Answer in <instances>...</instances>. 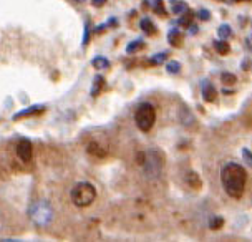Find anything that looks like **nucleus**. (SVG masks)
I'll list each match as a JSON object with an SVG mask.
<instances>
[{
    "mask_svg": "<svg viewBox=\"0 0 252 242\" xmlns=\"http://www.w3.org/2000/svg\"><path fill=\"white\" fill-rule=\"evenodd\" d=\"M220 181H222L224 191L231 198L239 199L246 189L247 173L239 163H227L220 169Z\"/></svg>",
    "mask_w": 252,
    "mask_h": 242,
    "instance_id": "1",
    "label": "nucleus"
},
{
    "mask_svg": "<svg viewBox=\"0 0 252 242\" xmlns=\"http://www.w3.org/2000/svg\"><path fill=\"white\" fill-rule=\"evenodd\" d=\"M138 161L143 168V173H145L146 178L150 179H156L161 176L163 173V166H164V158L161 154V151L158 150H148L145 153H138Z\"/></svg>",
    "mask_w": 252,
    "mask_h": 242,
    "instance_id": "2",
    "label": "nucleus"
},
{
    "mask_svg": "<svg viewBox=\"0 0 252 242\" xmlns=\"http://www.w3.org/2000/svg\"><path fill=\"white\" fill-rule=\"evenodd\" d=\"M29 217L30 221L38 227H47L53 221V208L48 201L38 199L30 204L29 208Z\"/></svg>",
    "mask_w": 252,
    "mask_h": 242,
    "instance_id": "3",
    "label": "nucleus"
},
{
    "mask_svg": "<svg viewBox=\"0 0 252 242\" xmlns=\"http://www.w3.org/2000/svg\"><path fill=\"white\" fill-rule=\"evenodd\" d=\"M71 201L76 208H87L96 199V187L90 182H78L73 189H71Z\"/></svg>",
    "mask_w": 252,
    "mask_h": 242,
    "instance_id": "4",
    "label": "nucleus"
},
{
    "mask_svg": "<svg viewBox=\"0 0 252 242\" xmlns=\"http://www.w3.org/2000/svg\"><path fill=\"white\" fill-rule=\"evenodd\" d=\"M155 121H156V111L153 108V105L151 103H141L136 108V113H134V123H136V126L143 133H148L155 126Z\"/></svg>",
    "mask_w": 252,
    "mask_h": 242,
    "instance_id": "5",
    "label": "nucleus"
},
{
    "mask_svg": "<svg viewBox=\"0 0 252 242\" xmlns=\"http://www.w3.org/2000/svg\"><path fill=\"white\" fill-rule=\"evenodd\" d=\"M15 153L22 163L27 164V163H30L32 158H33V146H32V143L29 140H20L17 143Z\"/></svg>",
    "mask_w": 252,
    "mask_h": 242,
    "instance_id": "6",
    "label": "nucleus"
},
{
    "mask_svg": "<svg viewBox=\"0 0 252 242\" xmlns=\"http://www.w3.org/2000/svg\"><path fill=\"white\" fill-rule=\"evenodd\" d=\"M47 110V106L45 105H33V106H29V108H24L20 111H17L15 115H13V121H19L22 118H29V116H35V115H42L43 111Z\"/></svg>",
    "mask_w": 252,
    "mask_h": 242,
    "instance_id": "7",
    "label": "nucleus"
},
{
    "mask_svg": "<svg viewBox=\"0 0 252 242\" xmlns=\"http://www.w3.org/2000/svg\"><path fill=\"white\" fill-rule=\"evenodd\" d=\"M87 153L90 156H93V158H98V159H103V158H106V154H108V150L103 145H100L96 140H92L87 145Z\"/></svg>",
    "mask_w": 252,
    "mask_h": 242,
    "instance_id": "8",
    "label": "nucleus"
},
{
    "mask_svg": "<svg viewBox=\"0 0 252 242\" xmlns=\"http://www.w3.org/2000/svg\"><path fill=\"white\" fill-rule=\"evenodd\" d=\"M201 95H202V100L208 101V103H213V101H216V98H218V91H216L214 85L211 83L209 80H204V82H202Z\"/></svg>",
    "mask_w": 252,
    "mask_h": 242,
    "instance_id": "9",
    "label": "nucleus"
},
{
    "mask_svg": "<svg viewBox=\"0 0 252 242\" xmlns=\"http://www.w3.org/2000/svg\"><path fill=\"white\" fill-rule=\"evenodd\" d=\"M179 120H181V124L186 128H191L196 124V116L192 115V111L188 108V106H181L179 110Z\"/></svg>",
    "mask_w": 252,
    "mask_h": 242,
    "instance_id": "10",
    "label": "nucleus"
},
{
    "mask_svg": "<svg viewBox=\"0 0 252 242\" xmlns=\"http://www.w3.org/2000/svg\"><path fill=\"white\" fill-rule=\"evenodd\" d=\"M105 78L101 77V75H96L93 80V83H92V90H90V95H92L93 98H96V96H100V93L103 91V88H105Z\"/></svg>",
    "mask_w": 252,
    "mask_h": 242,
    "instance_id": "11",
    "label": "nucleus"
},
{
    "mask_svg": "<svg viewBox=\"0 0 252 242\" xmlns=\"http://www.w3.org/2000/svg\"><path fill=\"white\" fill-rule=\"evenodd\" d=\"M92 66L96 71H103V70H108L110 68V60L103 55H96L92 58Z\"/></svg>",
    "mask_w": 252,
    "mask_h": 242,
    "instance_id": "12",
    "label": "nucleus"
},
{
    "mask_svg": "<svg viewBox=\"0 0 252 242\" xmlns=\"http://www.w3.org/2000/svg\"><path fill=\"white\" fill-rule=\"evenodd\" d=\"M168 42H169V45L171 47H176V48H179L183 45V42H184V35L179 32L178 29H173L171 32L168 33Z\"/></svg>",
    "mask_w": 252,
    "mask_h": 242,
    "instance_id": "13",
    "label": "nucleus"
},
{
    "mask_svg": "<svg viewBox=\"0 0 252 242\" xmlns=\"http://www.w3.org/2000/svg\"><path fill=\"white\" fill-rule=\"evenodd\" d=\"M145 5H146V7H150L153 12L158 13V15H161V17H164V15H166L163 0H145Z\"/></svg>",
    "mask_w": 252,
    "mask_h": 242,
    "instance_id": "14",
    "label": "nucleus"
},
{
    "mask_svg": "<svg viewBox=\"0 0 252 242\" xmlns=\"http://www.w3.org/2000/svg\"><path fill=\"white\" fill-rule=\"evenodd\" d=\"M186 184H188V186H191L192 189H201L202 182H201L199 174L194 173V171L188 173V174H186Z\"/></svg>",
    "mask_w": 252,
    "mask_h": 242,
    "instance_id": "15",
    "label": "nucleus"
},
{
    "mask_svg": "<svg viewBox=\"0 0 252 242\" xmlns=\"http://www.w3.org/2000/svg\"><path fill=\"white\" fill-rule=\"evenodd\" d=\"M139 29H141L146 35H155L158 32V29L150 19H143L141 22H139Z\"/></svg>",
    "mask_w": 252,
    "mask_h": 242,
    "instance_id": "16",
    "label": "nucleus"
},
{
    "mask_svg": "<svg viewBox=\"0 0 252 242\" xmlns=\"http://www.w3.org/2000/svg\"><path fill=\"white\" fill-rule=\"evenodd\" d=\"M214 48H216V52L219 53V55H227L229 52H231V45H229L226 40H216L214 42Z\"/></svg>",
    "mask_w": 252,
    "mask_h": 242,
    "instance_id": "17",
    "label": "nucleus"
},
{
    "mask_svg": "<svg viewBox=\"0 0 252 242\" xmlns=\"http://www.w3.org/2000/svg\"><path fill=\"white\" fill-rule=\"evenodd\" d=\"M218 35H219V38H222V40L231 38V37H232V29H231V25H229V24H222V25H219V29H218Z\"/></svg>",
    "mask_w": 252,
    "mask_h": 242,
    "instance_id": "18",
    "label": "nucleus"
},
{
    "mask_svg": "<svg viewBox=\"0 0 252 242\" xmlns=\"http://www.w3.org/2000/svg\"><path fill=\"white\" fill-rule=\"evenodd\" d=\"M141 48H145V42H143V40H133V42H129L128 47H126V53H136L141 50Z\"/></svg>",
    "mask_w": 252,
    "mask_h": 242,
    "instance_id": "19",
    "label": "nucleus"
},
{
    "mask_svg": "<svg viewBox=\"0 0 252 242\" xmlns=\"http://www.w3.org/2000/svg\"><path fill=\"white\" fill-rule=\"evenodd\" d=\"M192 17H194V13H192L191 10H188V12H184V15L179 19V25L181 27H186V29H189V27L192 25Z\"/></svg>",
    "mask_w": 252,
    "mask_h": 242,
    "instance_id": "20",
    "label": "nucleus"
},
{
    "mask_svg": "<svg viewBox=\"0 0 252 242\" xmlns=\"http://www.w3.org/2000/svg\"><path fill=\"white\" fill-rule=\"evenodd\" d=\"M166 60H168V53H166V52L156 53V55H153V57L150 58L151 65H161V63H164Z\"/></svg>",
    "mask_w": 252,
    "mask_h": 242,
    "instance_id": "21",
    "label": "nucleus"
},
{
    "mask_svg": "<svg viewBox=\"0 0 252 242\" xmlns=\"http://www.w3.org/2000/svg\"><path fill=\"white\" fill-rule=\"evenodd\" d=\"M166 71H168V73H173V75L179 73V71H181V63L176 60L168 61V63H166Z\"/></svg>",
    "mask_w": 252,
    "mask_h": 242,
    "instance_id": "22",
    "label": "nucleus"
},
{
    "mask_svg": "<svg viewBox=\"0 0 252 242\" xmlns=\"http://www.w3.org/2000/svg\"><path fill=\"white\" fill-rule=\"evenodd\" d=\"M184 12H188L186 2H181V0H178V2L173 3V13H176V15H183Z\"/></svg>",
    "mask_w": 252,
    "mask_h": 242,
    "instance_id": "23",
    "label": "nucleus"
},
{
    "mask_svg": "<svg viewBox=\"0 0 252 242\" xmlns=\"http://www.w3.org/2000/svg\"><path fill=\"white\" fill-rule=\"evenodd\" d=\"M224 226V219L222 217H213L209 221V227L213 231H216V229H220V227Z\"/></svg>",
    "mask_w": 252,
    "mask_h": 242,
    "instance_id": "24",
    "label": "nucleus"
},
{
    "mask_svg": "<svg viewBox=\"0 0 252 242\" xmlns=\"http://www.w3.org/2000/svg\"><path fill=\"white\" fill-rule=\"evenodd\" d=\"M220 78H222L224 85H236V82H237V77L232 73H222V77Z\"/></svg>",
    "mask_w": 252,
    "mask_h": 242,
    "instance_id": "25",
    "label": "nucleus"
},
{
    "mask_svg": "<svg viewBox=\"0 0 252 242\" xmlns=\"http://www.w3.org/2000/svg\"><path fill=\"white\" fill-rule=\"evenodd\" d=\"M242 159H244V163L247 166H251L252 168V151L247 150V148H242Z\"/></svg>",
    "mask_w": 252,
    "mask_h": 242,
    "instance_id": "26",
    "label": "nucleus"
},
{
    "mask_svg": "<svg viewBox=\"0 0 252 242\" xmlns=\"http://www.w3.org/2000/svg\"><path fill=\"white\" fill-rule=\"evenodd\" d=\"M197 17H199V20H209L211 19V13L206 10V8H199V12H197Z\"/></svg>",
    "mask_w": 252,
    "mask_h": 242,
    "instance_id": "27",
    "label": "nucleus"
},
{
    "mask_svg": "<svg viewBox=\"0 0 252 242\" xmlns=\"http://www.w3.org/2000/svg\"><path fill=\"white\" fill-rule=\"evenodd\" d=\"M90 40V30H88V25H85V38H83V45H87Z\"/></svg>",
    "mask_w": 252,
    "mask_h": 242,
    "instance_id": "28",
    "label": "nucleus"
},
{
    "mask_svg": "<svg viewBox=\"0 0 252 242\" xmlns=\"http://www.w3.org/2000/svg\"><path fill=\"white\" fill-rule=\"evenodd\" d=\"M92 3L94 7H103L106 3V0H92Z\"/></svg>",
    "mask_w": 252,
    "mask_h": 242,
    "instance_id": "29",
    "label": "nucleus"
},
{
    "mask_svg": "<svg viewBox=\"0 0 252 242\" xmlns=\"http://www.w3.org/2000/svg\"><path fill=\"white\" fill-rule=\"evenodd\" d=\"M246 47L249 48V50H252V35H249V37L246 38Z\"/></svg>",
    "mask_w": 252,
    "mask_h": 242,
    "instance_id": "30",
    "label": "nucleus"
},
{
    "mask_svg": "<svg viewBox=\"0 0 252 242\" xmlns=\"http://www.w3.org/2000/svg\"><path fill=\"white\" fill-rule=\"evenodd\" d=\"M234 2H239V3H242V2H252V0H234Z\"/></svg>",
    "mask_w": 252,
    "mask_h": 242,
    "instance_id": "31",
    "label": "nucleus"
},
{
    "mask_svg": "<svg viewBox=\"0 0 252 242\" xmlns=\"http://www.w3.org/2000/svg\"><path fill=\"white\" fill-rule=\"evenodd\" d=\"M75 2H78V3H83V2H87V0H75Z\"/></svg>",
    "mask_w": 252,
    "mask_h": 242,
    "instance_id": "32",
    "label": "nucleus"
},
{
    "mask_svg": "<svg viewBox=\"0 0 252 242\" xmlns=\"http://www.w3.org/2000/svg\"><path fill=\"white\" fill-rule=\"evenodd\" d=\"M174 2H178V0H171V3H174Z\"/></svg>",
    "mask_w": 252,
    "mask_h": 242,
    "instance_id": "33",
    "label": "nucleus"
}]
</instances>
